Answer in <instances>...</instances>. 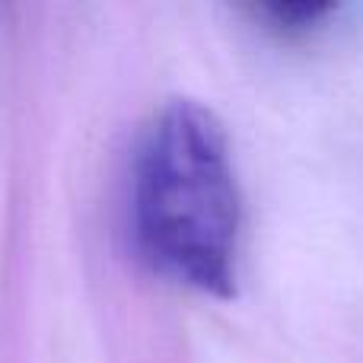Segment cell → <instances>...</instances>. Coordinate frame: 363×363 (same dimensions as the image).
<instances>
[{
	"mask_svg": "<svg viewBox=\"0 0 363 363\" xmlns=\"http://www.w3.org/2000/svg\"><path fill=\"white\" fill-rule=\"evenodd\" d=\"M134 223L166 274L211 296L236 294L242 201L211 108L176 99L153 121L134 176Z\"/></svg>",
	"mask_w": 363,
	"mask_h": 363,
	"instance_id": "6da1fadb",
	"label": "cell"
},
{
	"mask_svg": "<svg viewBox=\"0 0 363 363\" xmlns=\"http://www.w3.org/2000/svg\"><path fill=\"white\" fill-rule=\"evenodd\" d=\"M258 13L284 32H306L332 16L335 4H264L258 6Z\"/></svg>",
	"mask_w": 363,
	"mask_h": 363,
	"instance_id": "7a4b0ae2",
	"label": "cell"
}]
</instances>
